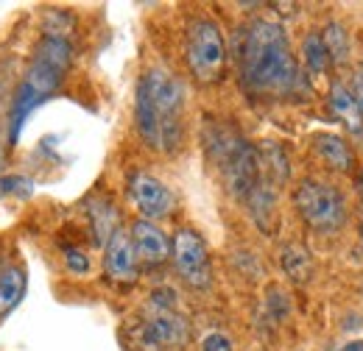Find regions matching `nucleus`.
<instances>
[{"mask_svg":"<svg viewBox=\"0 0 363 351\" xmlns=\"http://www.w3.org/2000/svg\"><path fill=\"white\" fill-rule=\"evenodd\" d=\"M257 154H260V173L266 181H272L277 190H282L291 178V156H288V148L282 142H274L266 139L257 145Z\"/></svg>","mask_w":363,"mask_h":351,"instance_id":"6ab92c4d","label":"nucleus"},{"mask_svg":"<svg viewBox=\"0 0 363 351\" xmlns=\"http://www.w3.org/2000/svg\"><path fill=\"white\" fill-rule=\"evenodd\" d=\"M279 267H282V273L294 284H308L313 279V273H316L311 248L302 246V243H296V240H291V243H285L279 248Z\"/></svg>","mask_w":363,"mask_h":351,"instance_id":"aec40b11","label":"nucleus"},{"mask_svg":"<svg viewBox=\"0 0 363 351\" xmlns=\"http://www.w3.org/2000/svg\"><path fill=\"white\" fill-rule=\"evenodd\" d=\"M3 263H6V260H0V267H3Z\"/></svg>","mask_w":363,"mask_h":351,"instance_id":"7c9ffc66","label":"nucleus"},{"mask_svg":"<svg viewBox=\"0 0 363 351\" xmlns=\"http://www.w3.org/2000/svg\"><path fill=\"white\" fill-rule=\"evenodd\" d=\"M135 134L151 154L174 156L187 139V87L165 64H151L135 87Z\"/></svg>","mask_w":363,"mask_h":351,"instance_id":"f03ea898","label":"nucleus"},{"mask_svg":"<svg viewBox=\"0 0 363 351\" xmlns=\"http://www.w3.org/2000/svg\"><path fill=\"white\" fill-rule=\"evenodd\" d=\"M199 351H238V349H235V340H232L229 332H224V329H210V332L201 335Z\"/></svg>","mask_w":363,"mask_h":351,"instance_id":"b1692460","label":"nucleus"},{"mask_svg":"<svg viewBox=\"0 0 363 351\" xmlns=\"http://www.w3.org/2000/svg\"><path fill=\"white\" fill-rule=\"evenodd\" d=\"M308 148L316 156L324 173L352 176L358 173V154L352 142L338 132H313L308 137Z\"/></svg>","mask_w":363,"mask_h":351,"instance_id":"9b49d317","label":"nucleus"},{"mask_svg":"<svg viewBox=\"0 0 363 351\" xmlns=\"http://www.w3.org/2000/svg\"><path fill=\"white\" fill-rule=\"evenodd\" d=\"M291 207L302 226L318 237H333L350 223L347 192L327 176H302L291 190Z\"/></svg>","mask_w":363,"mask_h":351,"instance_id":"423d86ee","label":"nucleus"},{"mask_svg":"<svg viewBox=\"0 0 363 351\" xmlns=\"http://www.w3.org/2000/svg\"><path fill=\"white\" fill-rule=\"evenodd\" d=\"M62 265L70 276H87L92 270V257L79 243H70V246H62Z\"/></svg>","mask_w":363,"mask_h":351,"instance_id":"412c9836","label":"nucleus"},{"mask_svg":"<svg viewBox=\"0 0 363 351\" xmlns=\"http://www.w3.org/2000/svg\"><path fill=\"white\" fill-rule=\"evenodd\" d=\"M6 115H0V176H3V165H6Z\"/></svg>","mask_w":363,"mask_h":351,"instance_id":"bb28decb","label":"nucleus"},{"mask_svg":"<svg viewBox=\"0 0 363 351\" xmlns=\"http://www.w3.org/2000/svg\"><path fill=\"white\" fill-rule=\"evenodd\" d=\"M84 209V218H87V229H90V243L104 248L109 243V237L123 229V215H121V207L118 201L109 195V192H90L82 204Z\"/></svg>","mask_w":363,"mask_h":351,"instance_id":"ddd939ff","label":"nucleus"},{"mask_svg":"<svg viewBox=\"0 0 363 351\" xmlns=\"http://www.w3.org/2000/svg\"><path fill=\"white\" fill-rule=\"evenodd\" d=\"M358 70H363V62H361V67H358Z\"/></svg>","mask_w":363,"mask_h":351,"instance_id":"2f4dec72","label":"nucleus"},{"mask_svg":"<svg viewBox=\"0 0 363 351\" xmlns=\"http://www.w3.org/2000/svg\"><path fill=\"white\" fill-rule=\"evenodd\" d=\"M324 103H327V112H330L333 120L344 123V129L352 134L355 139L363 137V115H361V109H358V103H355V98H352V92H350L347 79L335 76V79L327 84Z\"/></svg>","mask_w":363,"mask_h":351,"instance_id":"4468645a","label":"nucleus"},{"mask_svg":"<svg viewBox=\"0 0 363 351\" xmlns=\"http://www.w3.org/2000/svg\"><path fill=\"white\" fill-rule=\"evenodd\" d=\"M327 56H330V67L335 73H347L352 67V31L341 17H327L324 25L318 28Z\"/></svg>","mask_w":363,"mask_h":351,"instance_id":"dca6fc26","label":"nucleus"},{"mask_svg":"<svg viewBox=\"0 0 363 351\" xmlns=\"http://www.w3.org/2000/svg\"><path fill=\"white\" fill-rule=\"evenodd\" d=\"M126 229H129V237H132L140 267L160 270V267L171 265V234L160 223L135 218Z\"/></svg>","mask_w":363,"mask_h":351,"instance_id":"f8f14e48","label":"nucleus"},{"mask_svg":"<svg viewBox=\"0 0 363 351\" xmlns=\"http://www.w3.org/2000/svg\"><path fill=\"white\" fill-rule=\"evenodd\" d=\"M171 267L187 290L207 293L216 284L213 254H210V246L199 229L179 226L171 234Z\"/></svg>","mask_w":363,"mask_h":351,"instance_id":"6e6552de","label":"nucleus"},{"mask_svg":"<svg viewBox=\"0 0 363 351\" xmlns=\"http://www.w3.org/2000/svg\"><path fill=\"white\" fill-rule=\"evenodd\" d=\"M73 25H76V17L65 8H50L43 17V34H50V37H67L70 40Z\"/></svg>","mask_w":363,"mask_h":351,"instance_id":"4be33fe9","label":"nucleus"},{"mask_svg":"<svg viewBox=\"0 0 363 351\" xmlns=\"http://www.w3.org/2000/svg\"><path fill=\"white\" fill-rule=\"evenodd\" d=\"M229 59L238 84L257 103H308L316 98L313 81L305 76L288 28L272 17H249L232 34Z\"/></svg>","mask_w":363,"mask_h":351,"instance_id":"f257e3e1","label":"nucleus"},{"mask_svg":"<svg viewBox=\"0 0 363 351\" xmlns=\"http://www.w3.org/2000/svg\"><path fill=\"white\" fill-rule=\"evenodd\" d=\"M101 270H104V279L118 287V290H132L137 282H140V260L135 254V246H132V237H129V229H118L109 243L104 246V257H101Z\"/></svg>","mask_w":363,"mask_h":351,"instance_id":"9d476101","label":"nucleus"},{"mask_svg":"<svg viewBox=\"0 0 363 351\" xmlns=\"http://www.w3.org/2000/svg\"><path fill=\"white\" fill-rule=\"evenodd\" d=\"M73 64H76V45H73V40L43 34L31 47V59L26 64L23 81L34 89L43 100H48L67 81Z\"/></svg>","mask_w":363,"mask_h":351,"instance_id":"0eeeda50","label":"nucleus"},{"mask_svg":"<svg viewBox=\"0 0 363 351\" xmlns=\"http://www.w3.org/2000/svg\"><path fill=\"white\" fill-rule=\"evenodd\" d=\"M31 195H34V181L28 176H0V198H31Z\"/></svg>","mask_w":363,"mask_h":351,"instance_id":"5701e85b","label":"nucleus"},{"mask_svg":"<svg viewBox=\"0 0 363 351\" xmlns=\"http://www.w3.org/2000/svg\"><path fill=\"white\" fill-rule=\"evenodd\" d=\"M190 318L179 307V293L171 284H157L132 321L121 329L126 351H184L190 346Z\"/></svg>","mask_w":363,"mask_h":351,"instance_id":"7ed1b4c3","label":"nucleus"},{"mask_svg":"<svg viewBox=\"0 0 363 351\" xmlns=\"http://www.w3.org/2000/svg\"><path fill=\"white\" fill-rule=\"evenodd\" d=\"M243 207L249 209V218L252 223L272 237L277 231V223H279V190L274 187L272 181L260 178L257 187L249 192V198L243 201Z\"/></svg>","mask_w":363,"mask_h":351,"instance_id":"2eb2a0df","label":"nucleus"},{"mask_svg":"<svg viewBox=\"0 0 363 351\" xmlns=\"http://www.w3.org/2000/svg\"><path fill=\"white\" fill-rule=\"evenodd\" d=\"M28 293V270L20 260H6L0 267V321L9 318Z\"/></svg>","mask_w":363,"mask_h":351,"instance_id":"f3484780","label":"nucleus"},{"mask_svg":"<svg viewBox=\"0 0 363 351\" xmlns=\"http://www.w3.org/2000/svg\"><path fill=\"white\" fill-rule=\"evenodd\" d=\"M355 187H358V198H361L363 204V165L358 168V173H355Z\"/></svg>","mask_w":363,"mask_h":351,"instance_id":"c85d7f7f","label":"nucleus"},{"mask_svg":"<svg viewBox=\"0 0 363 351\" xmlns=\"http://www.w3.org/2000/svg\"><path fill=\"white\" fill-rule=\"evenodd\" d=\"M182 62L193 84L218 87L229 73V42L224 25L204 11L184 20L182 31Z\"/></svg>","mask_w":363,"mask_h":351,"instance_id":"39448f33","label":"nucleus"},{"mask_svg":"<svg viewBox=\"0 0 363 351\" xmlns=\"http://www.w3.org/2000/svg\"><path fill=\"white\" fill-rule=\"evenodd\" d=\"M305 76L316 84V81H324L333 67H330V56H327V47H324V40L318 34V28H308L299 40V53H296Z\"/></svg>","mask_w":363,"mask_h":351,"instance_id":"a211bd4d","label":"nucleus"},{"mask_svg":"<svg viewBox=\"0 0 363 351\" xmlns=\"http://www.w3.org/2000/svg\"><path fill=\"white\" fill-rule=\"evenodd\" d=\"M347 84H350V92H352V98H355V103H358V109H361V115H363V70L355 67V70L350 73Z\"/></svg>","mask_w":363,"mask_h":351,"instance_id":"a878e982","label":"nucleus"},{"mask_svg":"<svg viewBox=\"0 0 363 351\" xmlns=\"http://www.w3.org/2000/svg\"><path fill=\"white\" fill-rule=\"evenodd\" d=\"M204 151L213 168L221 176V184L229 195L243 204L249 192L263 178L260 173V154L252 139H246L238 129L227 126L224 120H213L204 126Z\"/></svg>","mask_w":363,"mask_h":351,"instance_id":"20e7f679","label":"nucleus"},{"mask_svg":"<svg viewBox=\"0 0 363 351\" xmlns=\"http://www.w3.org/2000/svg\"><path fill=\"white\" fill-rule=\"evenodd\" d=\"M126 195L137 209V218L154 220V223L168 220L179 204L171 184H165L160 176H154L145 168H132L126 173Z\"/></svg>","mask_w":363,"mask_h":351,"instance_id":"1a4fd4ad","label":"nucleus"},{"mask_svg":"<svg viewBox=\"0 0 363 351\" xmlns=\"http://www.w3.org/2000/svg\"><path fill=\"white\" fill-rule=\"evenodd\" d=\"M358 243H361V251H363V212L361 218H358Z\"/></svg>","mask_w":363,"mask_h":351,"instance_id":"c756f323","label":"nucleus"},{"mask_svg":"<svg viewBox=\"0 0 363 351\" xmlns=\"http://www.w3.org/2000/svg\"><path fill=\"white\" fill-rule=\"evenodd\" d=\"M291 299H288V293L282 290V287H277V284H272L269 287V301H266V307H269V312H272L277 321H282L288 312H291V304H288Z\"/></svg>","mask_w":363,"mask_h":351,"instance_id":"393cba45","label":"nucleus"},{"mask_svg":"<svg viewBox=\"0 0 363 351\" xmlns=\"http://www.w3.org/2000/svg\"><path fill=\"white\" fill-rule=\"evenodd\" d=\"M338 351H363V340L361 338H352V340H347Z\"/></svg>","mask_w":363,"mask_h":351,"instance_id":"cd10ccee","label":"nucleus"}]
</instances>
